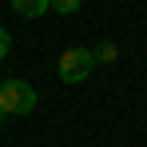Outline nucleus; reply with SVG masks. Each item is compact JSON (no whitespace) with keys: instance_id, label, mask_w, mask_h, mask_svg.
<instances>
[{"instance_id":"1","label":"nucleus","mask_w":147,"mask_h":147,"mask_svg":"<svg viewBox=\"0 0 147 147\" xmlns=\"http://www.w3.org/2000/svg\"><path fill=\"white\" fill-rule=\"evenodd\" d=\"M36 107V88L28 80H4L0 84V115L12 119V115H28Z\"/></svg>"},{"instance_id":"2","label":"nucleus","mask_w":147,"mask_h":147,"mask_svg":"<svg viewBox=\"0 0 147 147\" xmlns=\"http://www.w3.org/2000/svg\"><path fill=\"white\" fill-rule=\"evenodd\" d=\"M92 72H96V56H92V48H84V44L68 48L60 56V64H56V76H60L64 84H84Z\"/></svg>"},{"instance_id":"3","label":"nucleus","mask_w":147,"mask_h":147,"mask_svg":"<svg viewBox=\"0 0 147 147\" xmlns=\"http://www.w3.org/2000/svg\"><path fill=\"white\" fill-rule=\"evenodd\" d=\"M12 12L24 20H40V16H48V0H12Z\"/></svg>"},{"instance_id":"4","label":"nucleus","mask_w":147,"mask_h":147,"mask_svg":"<svg viewBox=\"0 0 147 147\" xmlns=\"http://www.w3.org/2000/svg\"><path fill=\"white\" fill-rule=\"evenodd\" d=\"M92 56H96V68H99V64H115V60H119V44L103 40L99 48H92Z\"/></svg>"},{"instance_id":"5","label":"nucleus","mask_w":147,"mask_h":147,"mask_svg":"<svg viewBox=\"0 0 147 147\" xmlns=\"http://www.w3.org/2000/svg\"><path fill=\"white\" fill-rule=\"evenodd\" d=\"M84 8V0H48V12H56V16H76Z\"/></svg>"},{"instance_id":"6","label":"nucleus","mask_w":147,"mask_h":147,"mask_svg":"<svg viewBox=\"0 0 147 147\" xmlns=\"http://www.w3.org/2000/svg\"><path fill=\"white\" fill-rule=\"evenodd\" d=\"M8 52H12V36H8V32H4V28H0V60H4V56H8Z\"/></svg>"}]
</instances>
